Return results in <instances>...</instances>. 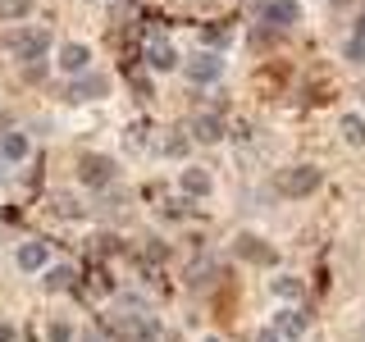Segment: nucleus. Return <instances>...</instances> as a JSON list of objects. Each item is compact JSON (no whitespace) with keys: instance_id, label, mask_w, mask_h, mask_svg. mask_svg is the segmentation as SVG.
Masks as SVG:
<instances>
[{"instance_id":"nucleus-1","label":"nucleus","mask_w":365,"mask_h":342,"mask_svg":"<svg viewBox=\"0 0 365 342\" xmlns=\"http://www.w3.org/2000/svg\"><path fill=\"white\" fill-rule=\"evenodd\" d=\"M46 51H51V32H46V28L9 32V55H14V60H41Z\"/></svg>"},{"instance_id":"nucleus-2","label":"nucleus","mask_w":365,"mask_h":342,"mask_svg":"<svg viewBox=\"0 0 365 342\" xmlns=\"http://www.w3.org/2000/svg\"><path fill=\"white\" fill-rule=\"evenodd\" d=\"M315 187H319V169H311V165L283 174V192H288V197H306V192H315Z\"/></svg>"},{"instance_id":"nucleus-3","label":"nucleus","mask_w":365,"mask_h":342,"mask_svg":"<svg viewBox=\"0 0 365 342\" xmlns=\"http://www.w3.org/2000/svg\"><path fill=\"white\" fill-rule=\"evenodd\" d=\"M78 174H83V182H96V187H101V182L114 178V165L106 155H83V160H78Z\"/></svg>"},{"instance_id":"nucleus-4","label":"nucleus","mask_w":365,"mask_h":342,"mask_svg":"<svg viewBox=\"0 0 365 342\" xmlns=\"http://www.w3.org/2000/svg\"><path fill=\"white\" fill-rule=\"evenodd\" d=\"M87 64H91V51H87V46L68 41L64 51H60V68H64V73H87Z\"/></svg>"},{"instance_id":"nucleus-5","label":"nucleus","mask_w":365,"mask_h":342,"mask_svg":"<svg viewBox=\"0 0 365 342\" xmlns=\"http://www.w3.org/2000/svg\"><path fill=\"white\" fill-rule=\"evenodd\" d=\"M220 55H197V60L187 64V73H192V83H215L220 78Z\"/></svg>"},{"instance_id":"nucleus-6","label":"nucleus","mask_w":365,"mask_h":342,"mask_svg":"<svg viewBox=\"0 0 365 342\" xmlns=\"http://www.w3.org/2000/svg\"><path fill=\"white\" fill-rule=\"evenodd\" d=\"M265 23L288 28V23H297V5H292V0H269V5H265Z\"/></svg>"},{"instance_id":"nucleus-7","label":"nucleus","mask_w":365,"mask_h":342,"mask_svg":"<svg viewBox=\"0 0 365 342\" xmlns=\"http://www.w3.org/2000/svg\"><path fill=\"white\" fill-rule=\"evenodd\" d=\"M96 96H106V78H96V73L78 78V87H73V100H96Z\"/></svg>"},{"instance_id":"nucleus-8","label":"nucleus","mask_w":365,"mask_h":342,"mask_svg":"<svg viewBox=\"0 0 365 342\" xmlns=\"http://www.w3.org/2000/svg\"><path fill=\"white\" fill-rule=\"evenodd\" d=\"M192 133H197V142H220L224 123H220V119H210V114H201V119H192Z\"/></svg>"},{"instance_id":"nucleus-9","label":"nucleus","mask_w":365,"mask_h":342,"mask_svg":"<svg viewBox=\"0 0 365 342\" xmlns=\"http://www.w3.org/2000/svg\"><path fill=\"white\" fill-rule=\"evenodd\" d=\"M19 265H23V269H46V247H41V242L19 247Z\"/></svg>"},{"instance_id":"nucleus-10","label":"nucleus","mask_w":365,"mask_h":342,"mask_svg":"<svg viewBox=\"0 0 365 342\" xmlns=\"http://www.w3.org/2000/svg\"><path fill=\"white\" fill-rule=\"evenodd\" d=\"M342 137H347L351 146H365V119L361 114H342Z\"/></svg>"},{"instance_id":"nucleus-11","label":"nucleus","mask_w":365,"mask_h":342,"mask_svg":"<svg viewBox=\"0 0 365 342\" xmlns=\"http://www.w3.org/2000/svg\"><path fill=\"white\" fill-rule=\"evenodd\" d=\"M0 155H5V160H23V155H28V137H23V133H5Z\"/></svg>"},{"instance_id":"nucleus-12","label":"nucleus","mask_w":365,"mask_h":342,"mask_svg":"<svg viewBox=\"0 0 365 342\" xmlns=\"http://www.w3.org/2000/svg\"><path fill=\"white\" fill-rule=\"evenodd\" d=\"M146 64H151V68H174L178 60H174V51H169L165 41H160V46L151 41V51H146Z\"/></svg>"},{"instance_id":"nucleus-13","label":"nucleus","mask_w":365,"mask_h":342,"mask_svg":"<svg viewBox=\"0 0 365 342\" xmlns=\"http://www.w3.org/2000/svg\"><path fill=\"white\" fill-rule=\"evenodd\" d=\"M182 192H197V197H205V192H210V178H205L201 169H182Z\"/></svg>"},{"instance_id":"nucleus-14","label":"nucleus","mask_w":365,"mask_h":342,"mask_svg":"<svg viewBox=\"0 0 365 342\" xmlns=\"http://www.w3.org/2000/svg\"><path fill=\"white\" fill-rule=\"evenodd\" d=\"M32 0H0V19H28Z\"/></svg>"},{"instance_id":"nucleus-15","label":"nucleus","mask_w":365,"mask_h":342,"mask_svg":"<svg viewBox=\"0 0 365 342\" xmlns=\"http://www.w3.org/2000/svg\"><path fill=\"white\" fill-rule=\"evenodd\" d=\"M283 333H288V338H302L306 333V319L302 315H288V319H283Z\"/></svg>"},{"instance_id":"nucleus-16","label":"nucleus","mask_w":365,"mask_h":342,"mask_svg":"<svg viewBox=\"0 0 365 342\" xmlns=\"http://www.w3.org/2000/svg\"><path fill=\"white\" fill-rule=\"evenodd\" d=\"M68 279H73L68 269H51V274H46V283H51V288H68Z\"/></svg>"},{"instance_id":"nucleus-17","label":"nucleus","mask_w":365,"mask_h":342,"mask_svg":"<svg viewBox=\"0 0 365 342\" xmlns=\"http://www.w3.org/2000/svg\"><path fill=\"white\" fill-rule=\"evenodd\" d=\"M0 342H14V333H9V324H0Z\"/></svg>"},{"instance_id":"nucleus-18","label":"nucleus","mask_w":365,"mask_h":342,"mask_svg":"<svg viewBox=\"0 0 365 342\" xmlns=\"http://www.w3.org/2000/svg\"><path fill=\"white\" fill-rule=\"evenodd\" d=\"M256 342H279V333H260V338H256Z\"/></svg>"},{"instance_id":"nucleus-19","label":"nucleus","mask_w":365,"mask_h":342,"mask_svg":"<svg viewBox=\"0 0 365 342\" xmlns=\"http://www.w3.org/2000/svg\"><path fill=\"white\" fill-rule=\"evenodd\" d=\"M356 37H361V41H365V14H361V28H356Z\"/></svg>"},{"instance_id":"nucleus-20","label":"nucleus","mask_w":365,"mask_h":342,"mask_svg":"<svg viewBox=\"0 0 365 342\" xmlns=\"http://www.w3.org/2000/svg\"><path fill=\"white\" fill-rule=\"evenodd\" d=\"M334 5H347V0H334Z\"/></svg>"},{"instance_id":"nucleus-21","label":"nucleus","mask_w":365,"mask_h":342,"mask_svg":"<svg viewBox=\"0 0 365 342\" xmlns=\"http://www.w3.org/2000/svg\"><path fill=\"white\" fill-rule=\"evenodd\" d=\"M0 182H5V169H0Z\"/></svg>"},{"instance_id":"nucleus-22","label":"nucleus","mask_w":365,"mask_h":342,"mask_svg":"<svg viewBox=\"0 0 365 342\" xmlns=\"http://www.w3.org/2000/svg\"><path fill=\"white\" fill-rule=\"evenodd\" d=\"M361 342H365V328H361Z\"/></svg>"},{"instance_id":"nucleus-23","label":"nucleus","mask_w":365,"mask_h":342,"mask_svg":"<svg viewBox=\"0 0 365 342\" xmlns=\"http://www.w3.org/2000/svg\"><path fill=\"white\" fill-rule=\"evenodd\" d=\"M210 342H215V338H210Z\"/></svg>"}]
</instances>
